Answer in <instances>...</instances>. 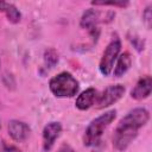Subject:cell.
<instances>
[{
	"label": "cell",
	"mask_w": 152,
	"mask_h": 152,
	"mask_svg": "<svg viewBox=\"0 0 152 152\" xmlns=\"http://www.w3.org/2000/svg\"><path fill=\"white\" fill-rule=\"evenodd\" d=\"M0 64H1V62H0Z\"/></svg>",
	"instance_id": "d6986e66"
},
{
	"label": "cell",
	"mask_w": 152,
	"mask_h": 152,
	"mask_svg": "<svg viewBox=\"0 0 152 152\" xmlns=\"http://www.w3.org/2000/svg\"><path fill=\"white\" fill-rule=\"evenodd\" d=\"M91 5H94V6H113V7L125 8L129 5V2L125 1V0H110V1H91Z\"/></svg>",
	"instance_id": "5bb4252c"
},
{
	"label": "cell",
	"mask_w": 152,
	"mask_h": 152,
	"mask_svg": "<svg viewBox=\"0 0 152 152\" xmlns=\"http://www.w3.org/2000/svg\"><path fill=\"white\" fill-rule=\"evenodd\" d=\"M142 21L146 25V27L150 30L152 25V5H147L142 11Z\"/></svg>",
	"instance_id": "9a60e30c"
},
{
	"label": "cell",
	"mask_w": 152,
	"mask_h": 152,
	"mask_svg": "<svg viewBox=\"0 0 152 152\" xmlns=\"http://www.w3.org/2000/svg\"><path fill=\"white\" fill-rule=\"evenodd\" d=\"M115 118H116V110L110 109V110L104 112L100 116L95 118L94 120H91L90 124L87 126V128L84 131V134H83L84 146H87V147L95 146L100 141L104 131L115 120Z\"/></svg>",
	"instance_id": "7a4b0ae2"
},
{
	"label": "cell",
	"mask_w": 152,
	"mask_h": 152,
	"mask_svg": "<svg viewBox=\"0 0 152 152\" xmlns=\"http://www.w3.org/2000/svg\"><path fill=\"white\" fill-rule=\"evenodd\" d=\"M44 63L46 68H53L58 63V53L55 49L50 48L44 52Z\"/></svg>",
	"instance_id": "4fadbf2b"
},
{
	"label": "cell",
	"mask_w": 152,
	"mask_h": 152,
	"mask_svg": "<svg viewBox=\"0 0 152 152\" xmlns=\"http://www.w3.org/2000/svg\"><path fill=\"white\" fill-rule=\"evenodd\" d=\"M0 12H4L6 14L8 21H11L12 24H18L21 20L20 11L17 8V6H14L11 2H6V1L0 0Z\"/></svg>",
	"instance_id": "7c38bea8"
},
{
	"label": "cell",
	"mask_w": 152,
	"mask_h": 152,
	"mask_svg": "<svg viewBox=\"0 0 152 152\" xmlns=\"http://www.w3.org/2000/svg\"><path fill=\"white\" fill-rule=\"evenodd\" d=\"M151 90H152V78L151 76L145 75L138 80V82L131 90V97L137 101L145 100L151 95Z\"/></svg>",
	"instance_id": "9c48e42d"
},
{
	"label": "cell",
	"mask_w": 152,
	"mask_h": 152,
	"mask_svg": "<svg viewBox=\"0 0 152 152\" xmlns=\"http://www.w3.org/2000/svg\"><path fill=\"white\" fill-rule=\"evenodd\" d=\"M49 88L56 97H72L80 89L78 81L68 71H62L53 76L49 82Z\"/></svg>",
	"instance_id": "3957f363"
},
{
	"label": "cell",
	"mask_w": 152,
	"mask_h": 152,
	"mask_svg": "<svg viewBox=\"0 0 152 152\" xmlns=\"http://www.w3.org/2000/svg\"><path fill=\"white\" fill-rule=\"evenodd\" d=\"M62 124L58 122V121H51L49 122L48 125H45V127L43 128V150L45 152L50 151L56 140L58 139V137L61 135L62 133Z\"/></svg>",
	"instance_id": "52a82bcc"
},
{
	"label": "cell",
	"mask_w": 152,
	"mask_h": 152,
	"mask_svg": "<svg viewBox=\"0 0 152 152\" xmlns=\"http://www.w3.org/2000/svg\"><path fill=\"white\" fill-rule=\"evenodd\" d=\"M7 131H8V135L17 142L25 141L30 137V133H31V128L25 121L15 120V119L8 122Z\"/></svg>",
	"instance_id": "ba28073f"
},
{
	"label": "cell",
	"mask_w": 152,
	"mask_h": 152,
	"mask_svg": "<svg viewBox=\"0 0 152 152\" xmlns=\"http://www.w3.org/2000/svg\"><path fill=\"white\" fill-rule=\"evenodd\" d=\"M125 94V87L122 84H113L107 87L103 93L97 97L96 104L99 108H106L116 103Z\"/></svg>",
	"instance_id": "8992f818"
},
{
	"label": "cell",
	"mask_w": 152,
	"mask_h": 152,
	"mask_svg": "<svg viewBox=\"0 0 152 152\" xmlns=\"http://www.w3.org/2000/svg\"><path fill=\"white\" fill-rule=\"evenodd\" d=\"M120 51H121V40L118 36H115L104 49L99 63V70L103 76L110 75V72L113 71L114 64L120 55Z\"/></svg>",
	"instance_id": "277c9868"
},
{
	"label": "cell",
	"mask_w": 152,
	"mask_h": 152,
	"mask_svg": "<svg viewBox=\"0 0 152 152\" xmlns=\"http://www.w3.org/2000/svg\"><path fill=\"white\" fill-rule=\"evenodd\" d=\"M0 152H21V151L19 147H17L14 145H8V144L2 142L0 146Z\"/></svg>",
	"instance_id": "2e32d148"
},
{
	"label": "cell",
	"mask_w": 152,
	"mask_h": 152,
	"mask_svg": "<svg viewBox=\"0 0 152 152\" xmlns=\"http://www.w3.org/2000/svg\"><path fill=\"white\" fill-rule=\"evenodd\" d=\"M57 152H75V150L69 145V144H63L58 150Z\"/></svg>",
	"instance_id": "e0dca14e"
},
{
	"label": "cell",
	"mask_w": 152,
	"mask_h": 152,
	"mask_svg": "<svg viewBox=\"0 0 152 152\" xmlns=\"http://www.w3.org/2000/svg\"><path fill=\"white\" fill-rule=\"evenodd\" d=\"M100 12L95 8H88L83 12L81 20H80V26L89 32V34L96 40L99 34H100V28H99V23H100Z\"/></svg>",
	"instance_id": "5b68a950"
},
{
	"label": "cell",
	"mask_w": 152,
	"mask_h": 152,
	"mask_svg": "<svg viewBox=\"0 0 152 152\" xmlns=\"http://www.w3.org/2000/svg\"><path fill=\"white\" fill-rule=\"evenodd\" d=\"M150 120V113L146 108L137 107L129 110L118 124L114 135L113 146L116 151H125L133 140L138 137L139 129L142 128Z\"/></svg>",
	"instance_id": "6da1fadb"
},
{
	"label": "cell",
	"mask_w": 152,
	"mask_h": 152,
	"mask_svg": "<svg viewBox=\"0 0 152 152\" xmlns=\"http://www.w3.org/2000/svg\"><path fill=\"white\" fill-rule=\"evenodd\" d=\"M131 65H132V57H131L129 52L126 51V52L119 55L112 72L114 74L115 77H121L129 70Z\"/></svg>",
	"instance_id": "8fae6325"
},
{
	"label": "cell",
	"mask_w": 152,
	"mask_h": 152,
	"mask_svg": "<svg viewBox=\"0 0 152 152\" xmlns=\"http://www.w3.org/2000/svg\"><path fill=\"white\" fill-rule=\"evenodd\" d=\"M97 97V90L95 88H87L77 96L75 106L80 110H87L95 104Z\"/></svg>",
	"instance_id": "30bf717a"
},
{
	"label": "cell",
	"mask_w": 152,
	"mask_h": 152,
	"mask_svg": "<svg viewBox=\"0 0 152 152\" xmlns=\"http://www.w3.org/2000/svg\"><path fill=\"white\" fill-rule=\"evenodd\" d=\"M0 129H1V121H0Z\"/></svg>",
	"instance_id": "ac0fdd59"
}]
</instances>
